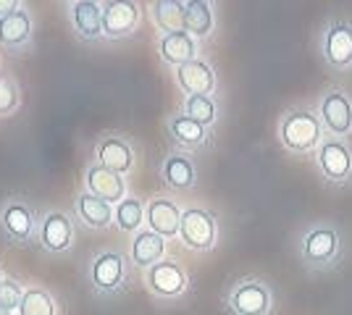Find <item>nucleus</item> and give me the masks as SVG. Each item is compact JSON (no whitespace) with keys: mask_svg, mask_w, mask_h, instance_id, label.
I'll use <instances>...</instances> for the list:
<instances>
[{"mask_svg":"<svg viewBox=\"0 0 352 315\" xmlns=\"http://www.w3.org/2000/svg\"><path fill=\"white\" fill-rule=\"evenodd\" d=\"M161 179L174 192H190L197 184V165H195L190 152H168L161 163Z\"/></svg>","mask_w":352,"mask_h":315,"instance_id":"19","label":"nucleus"},{"mask_svg":"<svg viewBox=\"0 0 352 315\" xmlns=\"http://www.w3.org/2000/svg\"><path fill=\"white\" fill-rule=\"evenodd\" d=\"M166 129H168V137L176 148L182 152H197L206 150L210 145V129L197 124L195 119L184 116V113H174L166 121Z\"/></svg>","mask_w":352,"mask_h":315,"instance_id":"17","label":"nucleus"},{"mask_svg":"<svg viewBox=\"0 0 352 315\" xmlns=\"http://www.w3.org/2000/svg\"><path fill=\"white\" fill-rule=\"evenodd\" d=\"M182 213L184 210L179 208L176 200H171V197H153L145 208V226L166 242L176 240L179 226H182Z\"/></svg>","mask_w":352,"mask_h":315,"instance_id":"15","label":"nucleus"},{"mask_svg":"<svg viewBox=\"0 0 352 315\" xmlns=\"http://www.w3.org/2000/svg\"><path fill=\"white\" fill-rule=\"evenodd\" d=\"M179 242L192 253H210L219 242V218L208 208L192 205L182 213Z\"/></svg>","mask_w":352,"mask_h":315,"instance_id":"6","label":"nucleus"},{"mask_svg":"<svg viewBox=\"0 0 352 315\" xmlns=\"http://www.w3.org/2000/svg\"><path fill=\"white\" fill-rule=\"evenodd\" d=\"M216 27V16L213 5L208 0H190L187 3V19H184V32L192 34L197 43L210 37V32Z\"/></svg>","mask_w":352,"mask_h":315,"instance_id":"25","label":"nucleus"},{"mask_svg":"<svg viewBox=\"0 0 352 315\" xmlns=\"http://www.w3.org/2000/svg\"><path fill=\"white\" fill-rule=\"evenodd\" d=\"M34 19L27 8H19L14 14L0 19V47L3 50H21L32 43Z\"/></svg>","mask_w":352,"mask_h":315,"instance_id":"21","label":"nucleus"},{"mask_svg":"<svg viewBox=\"0 0 352 315\" xmlns=\"http://www.w3.org/2000/svg\"><path fill=\"white\" fill-rule=\"evenodd\" d=\"M19 8H24V3H19V0H0V19L8 14H14Z\"/></svg>","mask_w":352,"mask_h":315,"instance_id":"31","label":"nucleus"},{"mask_svg":"<svg viewBox=\"0 0 352 315\" xmlns=\"http://www.w3.org/2000/svg\"><path fill=\"white\" fill-rule=\"evenodd\" d=\"M155 50H158V56H161L163 63H168V66H184V63H190V60L200 58L197 53H200V43L187 34V32H171V34H158V43H155Z\"/></svg>","mask_w":352,"mask_h":315,"instance_id":"20","label":"nucleus"},{"mask_svg":"<svg viewBox=\"0 0 352 315\" xmlns=\"http://www.w3.org/2000/svg\"><path fill=\"white\" fill-rule=\"evenodd\" d=\"M24 292H27V286H21L16 279L6 276L3 284H0V305H6V307L16 310L19 302H21V297H24Z\"/></svg>","mask_w":352,"mask_h":315,"instance_id":"30","label":"nucleus"},{"mask_svg":"<svg viewBox=\"0 0 352 315\" xmlns=\"http://www.w3.org/2000/svg\"><path fill=\"white\" fill-rule=\"evenodd\" d=\"M129 266L132 260L124 255L121 250H103L89 260L87 281L95 294L100 297H116L118 292H124V286L129 281Z\"/></svg>","mask_w":352,"mask_h":315,"instance_id":"3","label":"nucleus"},{"mask_svg":"<svg viewBox=\"0 0 352 315\" xmlns=\"http://www.w3.org/2000/svg\"><path fill=\"white\" fill-rule=\"evenodd\" d=\"M145 286L158 300H179L190 286V276L182 268V263L166 257V260L145 270Z\"/></svg>","mask_w":352,"mask_h":315,"instance_id":"9","label":"nucleus"},{"mask_svg":"<svg viewBox=\"0 0 352 315\" xmlns=\"http://www.w3.org/2000/svg\"><path fill=\"white\" fill-rule=\"evenodd\" d=\"M16 315H58V302L43 286H27Z\"/></svg>","mask_w":352,"mask_h":315,"instance_id":"27","label":"nucleus"},{"mask_svg":"<svg viewBox=\"0 0 352 315\" xmlns=\"http://www.w3.org/2000/svg\"><path fill=\"white\" fill-rule=\"evenodd\" d=\"M3 279H6V270H3V266H0V284H3Z\"/></svg>","mask_w":352,"mask_h":315,"instance_id":"33","label":"nucleus"},{"mask_svg":"<svg viewBox=\"0 0 352 315\" xmlns=\"http://www.w3.org/2000/svg\"><path fill=\"white\" fill-rule=\"evenodd\" d=\"M142 21V8L140 3H126V0H111L103 3V40H126L132 37Z\"/></svg>","mask_w":352,"mask_h":315,"instance_id":"12","label":"nucleus"},{"mask_svg":"<svg viewBox=\"0 0 352 315\" xmlns=\"http://www.w3.org/2000/svg\"><path fill=\"white\" fill-rule=\"evenodd\" d=\"M318 119L326 137H352V92L347 87H329L318 100Z\"/></svg>","mask_w":352,"mask_h":315,"instance_id":"8","label":"nucleus"},{"mask_svg":"<svg viewBox=\"0 0 352 315\" xmlns=\"http://www.w3.org/2000/svg\"><path fill=\"white\" fill-rule=\"evenodd\" d=\"M300 263L313 273H329L344 260V237L334 221H313L297 242Z\"/></svg>","mask_w":352,"mask_h":315,"instance_id":"1","label":"nucleus"},{"mask_svg":"<svg viewBox=\"0 0 352 315\" xmlns=\"http://www.w3.org/2000/svg\"><path fill=\"white\" fill-rule=\"evenodd\" d=\"M0 315H16V310H11V307H6V305H0Z\"/></svg>","mask_w":352,"mask_h":315,"instance_id":"32","label":"nucleus"},{"mask_svg":"<svg viewBox=\"0 0 352 315\" xmlns=\"http://www.w3.org/2000/svg\"><path fill=\"white\" fill-rule=\"evenodd\" d=\"M176 84L187 97H192V95L213 97V92L219 87V79H216L213 66L206 58H195L176 69Z\"/></svg>","mask_w":352,"mask_h":315,"instance_id":"16","label":"nucleus"},{"mask_svg":"<svg viewBox=\"0 0 352 315\" xmlns=\"http://www.w3.org/2000/svg\"><path fill=\"white\" fill-rule=\"evenodd\" d=\"M321 56L323 60L337 69L344 71L352 66V21L350 19H331L323 30L321 37Z\"/></svg>","mask_w":352,"mask_h":315,"instance_id":"10","label":"nucleus"},{"mask_svg":"<svg viewBox=\"0 0 352 315\" xmlns=\"http://www.w3.org/2000/svg\"><path fill=\"white\" fill-rule=\"evenodd\" d=\"M316 165L326 184L347 187L352 184V145L347 139L326 137L321 148L316 150Z\"/></svg>","mask_w":352,"mask_h":315,"instance_id":"7","label":"nucleus"},{"mask_svg":"<svg viewBox=\"0 0 352 315\" xmlns=\"http://www.w3.org/2000/svg\"><path fill=\"white\" fill-rule=\"evenodd\" d=\"M145 202L140 197L129 195L126 200H121L113 208V226L124 234H137L140 229H145Z\"/></svg>","mask_w":352,"mask_h":315,"instance_id":"26","label":"nucleus"},{"mask_svg":"<svg viewBox=\"0 0 352 315\" xmlns=\"http://www.w3.org/2000/svg\"><path fill=\"white\" fill-rule=\"evenodd\" d=\"M182 113L210 129V126L216 124V119H219V105H216L213 97H206V95H192V97H184V103H182Z\"/></svg>","mask_w":352,"mask_h":315,"instance_id":"28","label":"nucleus"},{"mask_svg":"<svg viewBox=\"0 0 352 315\" xmlns=\"http://www.w3.org/2000/svg\"><path fill=\"white\" fill-rule=\"evenodd\" d=\"M74 215L95 231H103L108 226H113V205L100 200V197L89 195V192H82L74 200Z\"/></svg>","mask_w":352,"mask_h":315,"instance_id":"23","label":"nucleus"},{"mask_svg":"<svg viewBox=\"0 0 352 315\" xmlns=\"http://www.w3.org/2000/svg\"><path fill=\"white\" fill-rule=\"evenodd\" d=\"M37 244L50 255H63L74 247V221L63 210H47L40 215Z\"/></svg>","mask_w":352,"mask_h":315,"instance_id":"11","label":"nucleus"},{"mask_svg":"<svg viewBox=\"0 0 352 315\" xmlns=\"http://www.w3.org/2000/svg\"><path fill=\"white\" fill-rule=\"evenodd\" d=\"M129 260H132L134 268H153L155 263L166 260V240L158 237L155 231H150L147 226L140 229L129 244Z\"/></svg>","mask_w":352,"mask_h":315,"instance_id":"22","label":"nucleus"},{"mask_svg":"<svg viewBox=\"0 0 352 315\" xmlns=\"http://www.w3.org/2000/svg\"><path fill=\"white\" fill-rule=\"evenodd\" d=\"M0 231L11 244H19V247H27V244L37 242L40 215H37V210L30 200L8 197L0 205Z\"/></svg>","mask_w":352,"mask_h":315,"instance_id":"4","label":"nucleus"},{"mask_svg":"<svg viewBox=\"0 0 352 315\" xmlns=\"http://www.w3.org/2000/svg\"><path fill=\"white\" fill-rule=\"evenodd\" d=\"M69 21L79 40L85 43L103 40V3H95V0L69 3Z\"/></svg>","mask_w":352,"mask_h":315,"instance_id":"18","label":"nucleus"},{"mask_svg":"<svg viewBox=\"0 0 352 315\" xmlns=\"http://www.w3.org/2000/svg\"><path fill=\"white\" fill-rule=\"evenodd\" d=\"M153 24L161 34L171 32H184V19H187V3H176V0H158L150 5Z\"/></svg>","mask_w":352,"mask_h":315,"instance_id":"24","label":"nucleus"},{"mask_svg":"<svg viewBox=\"0 0 352 315\" xmlns=\"http://www.w3.org/2000/svg\"><path fill=\"white\" fill-rule=\"evenodd\" d=\"M85 192L100 197L105 202H111L113 208H116L121 200L129 197L126 195V181H124V176L100 163H89L85 168Z\"/></svg>","mask_w":352,"mask_h":315,"instance_id":"14","label":"nucleus"},{"mask_svg":"<svg viewBox=\"0 0 352 315\" xmlns=\"http://www.w3.org/2000/svg\"><path fill=\"white\" fill-rule=\"evenodd\" d=\"M326 139L323 124L318 113L310 108H289L279 119V142L281 148L292 155H308L321 148Z\"/></svg>","mask_w":352,"mask_h":315,"instance_id":"2","label":"nucleus"},{"mask_svg":"<svg viewBox=\"0 0 352 315\" xmlns=\"http://www.w3.org/2000/svg\"><path fill=\"white\" fill-rule=\"evenodd\" d=\"M21 103V92L11 76H0V119L11 116Z\"/></svg>","mask_w":352,"mask_h":315,"instance_id":"29","label":"nucleus"},{"mask_svg":"<svg viewBox=\"0 0 352 315\" xmlns=\"http://www.w3.org/2000/svg\"><path fill=\"white\" fill-rule=\"evenodd\" d=\"M226 307L232 315H271L274 313V289L265 279L245 276L229 289Z\"/></svg>","mask_w":352,"mask_h":315,"instance_id":"5","label":"nucleus"},{"mask_svg":"<svg viewBox=\"0 0 352 315\" xmlns=\"http://www.w3.org/2000/svg\"><path fill=\"white\" fill-rule=\"evenodd\" d=\"M95 163L105 165L111 171H116L121 176L132 174L134 163H137V152H134L132 142L121 135H105L95 142Z\"/></svg>","mask_w":352,"mask_h":315,"instance_id":"13","label":"nucleus"}]
</instances>
